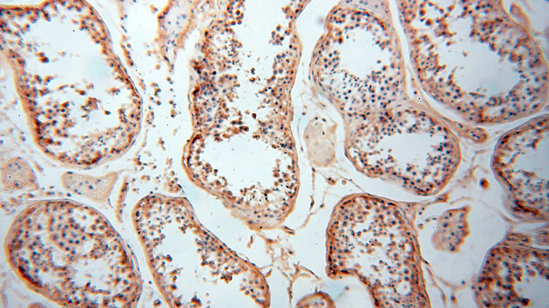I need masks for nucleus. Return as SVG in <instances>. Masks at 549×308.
I'll use <instances>...</instances> for the list:
<instances>
[{
  "label": "nucleus",
  "mask_w": 549,
  "mask_h": 308,
  "mask_svg": "<svg viewBox=\"0 0 549 308\" xmlns=\"http://www.w3.org/2000/svg\"><path fill=\"white\" fill-rule=\"evenodd\" d=\"M5 254L31 290L65 307H130L140 281L130 248L95 208L67 199L32 203L7 234Z\"/></svg>",
  "instance_id": "nucleus-1"
}]
</instances>
